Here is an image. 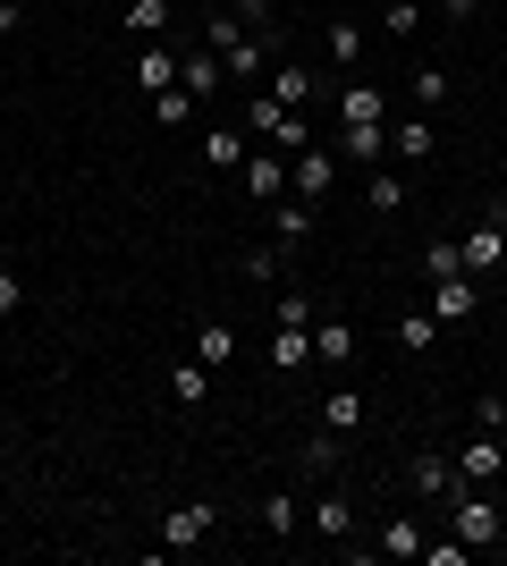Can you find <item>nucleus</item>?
Instances as JSON below:
<instances>
[{
  "label": "nucleus",
  "mask_w": 507,
  "mask_h": 566,
  "mask_svg": "<svg viewBox=\"0 0 507 566\" xmlns=\"http://www.w3.org/2000/svg\"><path fill=\"white\" fill-rule=\"evenodd\" d=\"M194 355H203V364H237V331H229V322H203V331H194Z\"/></svg>",
  "instance_id": "25"
},
{
  "label": "nucleus",
  "mask_w": 507,
  "mask_h": 566,
  "mask_svg": "<svg viewBox=\"0 0 507 566\" xmlns=\"http://www.w3.org/2000/svg\"><path fill=\"white\" fill-rule=\"evenodd\" d=\"M474 305H483V287H474V271H457V280H432V322H440V331H457V322H474Z\"/></svg>",
  "instance_id": "6"
},
{
  "label": "nucleus",
  "mask_w": 507,
  "mask_h": 566,
  "mask_svg": "<svg viewBox=\"0 0 507 566\" xmlns=\"http://www.w3.org/2000/svg\"><path fill=\"white\" fill-rule=\"evenodd\" d=\"M203 161L212 169H245V127H212V136H203Z\"/></svg>",
  "instance_id": "27"
},
{
  "label": "nucleus",
  "mask_w": 507,
  "mask_h": 566,
  "mask_svg": "<svg viewBox=\"0 0 507 566\" xmlns=\"http://www.w3.org/2000/svg\"><path fill=\"white\" fill-rule=\"evenodd\" d=\"M423 558H432V566H465V542H457V533H448V542H423Z\"/></svg>",
  "instance_id": "39"
},
{
  "label": "nucleus",
  "mask_w": 507,
  "mask_h": 566,
  "mask_svg": "<svg viewBox=\"0 0 507 566\" xmlns=\"http://www.w3.org/2000/svg\"><path fill=\"white\" fill-rule=\"evenodd\" d=\"M440 507H448V533H457L465 549H474V542H499V507H490V499L457 491V499H440Z\"/></svg>",
  "instance_id": "5"
},
{
  "label": "nucleus",
  "mask_w": 507,
  "mask_h": 566,
  "mask_svg": "<svg viewBox=\"0 0 507 566\" xmlns=\"http://www.w3.org/2000/svg\"><path fill=\"white\" fill-rule=\"evenodd\" d=\"M457 473L465 482H499L507 473V431H474V440L457 449Z\"/></svg>",
  "instance_id": "8"
},
{
  "label": "nucleus",
  "mask_w": 507,
  "mask_h": 566,
  "mask_svg": "<svg viewBox=\"0 0 507 566\" xmlns=\"http://www.w3.org/2000/svg\"><path fill=\"white\" fill-rule=\"evenodd\" d=\"M187 111H194V94H187V85H169V94H152V118H161V127H187Z\"/></svg>",
  "instance_id": "34"
},
{
  "label": "nucleus",
  "mask_w": 507,
  "mask_h": 566,
  "mask_svg": "<svg viewBox=\"0 0 507 566\" xmlns=\"http://www.w3.org/2000/svg\"><path fill=\"white\" fill-rule=\"evenodd\" d=\"M381 153H389V127H338V161L381 169Z\"/></svg>",
  "instance_id": "17"
},
{
  "label": "nucleus",
  "mask_w": 507,
  "mask_h": 566,
  "mask_svg": "<svg viewBox=\"0 0 507 566\" xmlns=\"http://www.w3.org/2000/svg\"><path fill=\"white\" fill-rule=\"evenodd\" d=\"M389 144H398V161H432V153H440V127L414 111V118H398V127H389Z\"/></svg>",
  "instance_id": "16"
},
{
  "label": "nucleus",
  "mask_w": 507,
  "mask_h": 566,
  "mask_svg": "<svg viewBox=\"0 0 507 566\" xmlns=\"http://www.w3.org/2000/svg\"><path fill=\"white\" fill-rule=\"evenodd\" d=\"M212 524H220L212 499H187V507H169V516H161V549H194L203 533H212Z\"/></svg>",
  "instance_id": "7"
},
{
  "label": "nucleus",
  "mask_w": 507,
  "mask_h": 566,
  "mask_svg": "<svg viewBox=\"0 0 507 566\" xmlns=\"http://www.w3.org/2000/svg\"><path fill=\"white\" fill-rule=\"evenodd\" d=\"M398 347H406V355H432V347H440V322H432V305L398 322Z\"/></svg>",
  "instance_id": "29"
},
{
  "label": "nucleus",
  "mask_w": 507,
  "mask_h": 566,
  "mask_svg": "<svg viewBox=\"0 0 507 566\" xmlns=\"http://www.w3.org/2000/svg\"><path fill=\"white\" fill-rule=\"evenodd\" d=\"M245 136H271V153H305V144H314V127H305V111H288V102L254 94V118H245Z\"/></svg>",
  "instance_id": "2"
},
{
  "label": "nucleus",
  "mask_w": 507,
  "mask_h": 566,
  "mask_svg": "<svg viewBox=\"0 0 507 566\" xmlns=\"http://www.w3.org/2000/svg\"><path fill=\"white\" fill-rule=\"evenodd\" d=\"M381 549H389V558H423V524H414V516H389L381 524Z\"/></svg>",
  "instance_id": "28"
},
{
  "label": "nucleus",
  "mask_w": 507,
  "mask_h": 566,
  "mask_svg": "<svg viewBox=\"0 0 507 566\" xmlns=\"http://www.w3.org/2000/svg\"><path fill=\"white\" fill-rule=\"evenodd\" d=\"M169 398L203 406V398H212V364H203V355H178V364H169Z\"/></svg>",
  "instance_id": "15"
},
{
  "label": "nucleus",
  "mask_w": 507,
  "mask_h": 566,
  "mask_svg": "<svg viewBox=\"0 0 507 566\" xmlns=\"http://www.w3.org/2000/svg\"><path fill=\"white\" fill-rule=\"evenodd\" d=\"M178 60H187V51L145 43V51H136V85H145V94H169V85H178Z\"/></svg>",
  "instance_id": "14"
},
{
  "label": "nucleus",
  "mask_w": 507,
  "mask_h": 566,
  "mask_svg": "<svg viewBox=\"0 0 507 566\" xmlns=\"http://www.w3.org/2000/svg\"><path fill=\"white\" fill-rule=\"evenodd\" d=\"M381 18H389V34H414V25H423V9H414V0H381Z\"/></svg>",
  "instance_id": "38"
},
{
  "label": "nucleus",
  "mask_w": 507,
  "mask_h": 566,
  "mask_svg": "<svg viewBox=\"0 0 507 566\" xmlns=\"http://www.w3.org/2000/svg\"><path fill=\"white\" fill-rule=\"evenodd\" d=\"M330 178H338V153H314V144H305V153L288 161V195H305V203H321Z\"/></svg>",
  "instance_id": "9"
},
{
  "label": "nucleus",
  "mask_w": 507,
  "mask_h": 566,
  "mask_svg": "<svg viewBox=\"0 0 507 566\" xmlns=\"http://www.w3.org/2000/svg\"><path fill=\"white\" fill-rule=\"evenodd\" d=\"M305 364H314V331H288V322H279V331H271V373H305Z\"/></svg>",
  "instance_id": "19"
},
{
  "label": "nucleus",
  "mask_w": 507,
  "mask_h": 566,
  "mask_svg": "<svg viewBox=\"0 0 507 566\" xmlns=\"http://www.w3.org/2000/svg\"><path fill=\"white\" fill-rule=\"evenodd\" d=\"M381 118H389V94H381V85H363V76H356V85L338 94V127H381Z\"/></svg>",
  "instance_id": "11"
},
{
  "label": "nucleus",
  "mask_w": 507,
  "mask_h": 566,
  "mask_svg": "<svg viewBox=\"0 0 507 566\" xmlns=\"http://www.w3.org/2000/svg\"><path fill=\"white\" fill-rule=\"evenodd\" d=\"M474 423H483V431H507V398H474Z\"/></svg>",
  "instance_id": "40"
},
{
  "label": "nucleus",
  "mask_w": 507,
  "mask_h": 566,
  "mask_svg": "<svg viewBox=\"0 0 507 566\" xmlns=\"http://www.w3.org/2000/svg\"><path fill=\"white\" fill-rule=\"evenodd\" d=\"M271 102H288V111H314V69H271Z\"/></svg>",
  "instance_id": "24"
},
{
  "label": "nucleus",
  "mask_w": 507,
  "mask_h": 566,
  "mask_svg": "<svg viewBox=\"0 0 507 566\" xmlns=\"http://www.w3.org/2000/svg\"><path fill=\"white\" fill-rule=\"evenodd\" d=\"M220 9H237L254 34H279V9H271V0H220Z\"/></svg>",
  "instance_id": "35"
},
{
  "label": "nucleus",
  "mask_w": 507,
  "mask_h": 566,
  "mask_svg": "<svg viewBox=\"0 0 507 566\" xmlns=\"http://www.w3.org/2000/svg\"><path fill=\"white\" fill-rule=\"evenodd\" d=\"M338 465H347V431L321 423L314 440H305V473H338Z\"/></svg>",
  "instance_id": "23"
},
{
  "label": "nucleus",
  "mask_w": 507,
  "mask_h": 566,
  "mask_svg": "<svg viewBox=\"0 0 507 566\" xmlns=\"http://www.w3.org/2000/svg\"><path fill=\"white\" fill-rule=\"evenodd\" d=\"M314 355L330 364V373H338V364H356V331H347L338 313H321V331H314Z\"/></svg>",
  "instance_id": "21"
},
{
  "label": "nucleus",
  "mask_w": 507,
  "mask_h": 566,
  "mask_svg": "<svg viewBox=\"0 0 507 566\" xmlns=\"http://www.w3.org/2000/svg\"><path fill=\"white\" fill-rule=\"evenodd\" d=\"M18 305H25V280H18V271H0V322H9Z\"/></svg>",
  "instance_id": "41"
},
{
  "label": "nucleus",
  "mask_w": 507,
  "mask_h": 566,
  "mask_svg": "<svg viewBox=\"0 0 507 566\" xmlns=\"http://www.w3.org/2000/svg\"><path fill=\"white\" fill-rule=\"evenodd\" d=\"M296 524H305V507H296V491H271V499H263V533H271V542H288Z\"/></svg>",
  "instance_id": "26"
},
{
  "label": "nucleus",
  "mask_w": 507,
  "mask_h": 566,
  "mask_svg": "<svg viewBox=\"0 0 507 566\" xmlns=\"http://www.w3.org/2000/svg\"><path fill=\"white\" fill-rule=\"evenodd\" d=\"M330 60H338V69H356V60H363V25L356 18H330Z\"/></svg>",
  "instance_id": "31"
},
{
  "label": "nucleus",
  "mask_w": 507,
  "mask_h": 566,
  "mask_svg": "<svg viewBox=\"0 0 507 566\" xmlns=\"http://www.w3.org/2000/svg\"><path fill=\"white\" fill-rule=\"evenodd\" d=\"M440 9H448V18L465 25V18H474V9H483V0H440Z\"/></svg>",
  "instance_id": "42"
},
{
  "label": "nucleus",
  "mask_w": 507,
  "mask_h": 566,
  "mask_svg": "<svg viewBox=\"0 0 507 566\" xmlns=\"http://www.w3.org/2000/svg\"><path fill=\"white\" fill-rule=\"evenodd\" d=\"M245 195H254V203H279V195H288V153H245Z\"/></svg>",
  "instance_id": "10"
},
{
  "label": "nucleus",
  "mask_w": 507,
  "mask_h": 566,
  "mask_svg": "<svg viewBox=\"0 0 507 566\" xmlns=\"http://www.w3.org/2000/svg\"><path fill=\"white\" fill-rule=\"evenodd\" d=\"M414 102H423V118L448 102V69H414Z\"/></svg>",
  "instance_id": "33"
},
{
  "label": "nucleus",
  "mask_w": 507,
  "mask_h": 566,
  "mask_svg": "<svg viewBox=\"0 0 507 566\" xmlns=\"http://www.w3.org/2000/svg\"><path fill=\"white\" fill-rule=\"evenodd\" d=\"M203 51H220V69L254 85V76L271 69V51H279V34H254V25H245L237 9H220V18L203 25Z\"/></svg>",
  "instance_id": "1"
},
{
  "label": "nucleus",
  "mask_w": 507,
  "mask_h": 566,
  "mask_svg": "<svg viewBox=\"0 0 507 566\" xmlns=\"http://www.w3.org/2000/svg\"><path fill=\"white\" fill-rule=\"evenodd\" d=\"M363 203H372V212H381V220H389V212H406V178H398V169L381 161V169H372V178H363Z\"/></svg>",
  "instance_id": "22"
},
{
  "label": "nucleus",
  "mask_w": 507,
  "mask_h": 566,
  "mask_svg": "<svg viewBox=\"0 0 507 566\" xmlns=\"http://www.w3.org/2000/svg\"><path fill=\"white\" fill-rule=\"evenodd\" d=\"M245 271H254V287H271L279 271H288V254H279V245H263V254H245Z\"/></svg>",
  "instance_id": "37"
},
{
  "label": "nucleus",
  "mask_w": 507,
  "mask_h": 566,
  "mask_svg": "<svg viewBox=\"0 0 507 566\" xmlns=\"http://www.w3.org/2000/svg\"><path fill=\"white\" fill-rule=\"evenodd\" d=\"M178 85H187L194 102H212L220 85H229V69H220V51H187V60H178Z\"/></svg>",
  "instance_id": "13"
},
{
  "label": "nucleus",
  "mask_w": 507,
  "mask_h": 566,
  "mask_svg": "<svg viewBox=\"0 0 507 566\" xmlns=\"http://www.w3.org/2000/svg\"><path fill=\"white\" fill-rule=\"evenodd\" d=\"M423 271H432V280H457V271H465V254L448 245V237H432V245H423Z\"/></svg>",
  "instance_id": "32"
},
{
  "label": "nucleus",
  "mask_w": 507,
  "mask_h": 566,
  "mask_svg": "<svg viewBox=\"0 0 507 566\" xmlns=\"http://www.w3.org/2000/svg\"><path fill=\"white\" fill-rule=\"evenodd\" d=\"M321 423H330V431H356L363 423V389H330V398H321Z\"/></svg>",
  "instance_id": "30"
},
{
  "label": "nucleus",
  "mask_w": 507,
  "mask_h": 566,
  "mask_svg": "<svg viewBox=\"0 0 507 566\" xmlns=\"http://www.w3.org/2000/svg\"><path fill=\"white\" fill-rule=\"evenodd\" d=\"M279 322H288V331H314V296H305V287H288V296H279Z\"/></svg>",
  "instance_id": "36"
},
{
  "label": "nucleus",
  "mask_w": 507,
  "mask_h": 566,
  "mask_svg": "<svg viewBox=\"0 0 507 566\" xmlns=\"http://www.w3.org/2000/svg\"><path fill=\"white\" fill-rule=\"evenodd\" d=\"M406 491H414V499H457V491H474V482H465V473H457V457L423 449V457H414V465H406Z\"/></svg>",
  "instance_id": "4"
},
{
  "label": "nucleus",
  "mask_w": 507,
  "mask_h": 566,
  "mask_svg": "<svg viewBox=\"0 0 507 566\" xmlns=\"http://www.w3.org/2000/svg\"><path fill=\"white\" fill-rule=\"evenodd\" d=\"M18 9H25V0H18Z\"/></svg>",
  "instance_id": "44"
},
{
  "label": "nucleus",
  "mask_w": 507,
  "mask_h": 566,
  "mask_svg": "<svg viewBox=\"0 0 507 566\" xmlns=\"http://www.w3.org/2000/svg\"><path fill=\"white\" fill-rule=\"evenodd\" d=\"M314 533H321V542H347V533H356V499H347V491H321L314 499Z\"/></svg>",
  "instance_id": "18"
},
{
  "label": "nucleus",
  "mask_w": 507,
  "mask_h": 566,
  "mask_svg": "<svg viewBox=\"0 0 507 566\" xmlns=\"http://www.w3.org/2000/svg\"><path fill=\"white\" fill-rule=\"evenodd\" d=\"M0 34H18V0H0Z\"/></svg>",
  "instance_id": "43"
},
{
  "label": "nucleus",
  "mask_w": 507,
  "mask_h": 566,
  "mask_svg": "<svg viewBox=\"0 0 507 566\" xmlns=\"http://www.w3.org/2000/svg\"><path fill=\"white\" fill-rule=\"evenodd\" d=\"M271 237H279V254H296V245H314V203H271Z\"/></svg>",
  "instance_id": "12"
},
{
  "label": "nucleus",
  "mask_w": 507,
  "mask_h": 566,
  "mask_svg": "<svg viewBox=\"0 0 507 566\" xmlns=\"http://www.w3.org/2000/svg\"><path fill=\"white\" fill-rule=\"evenodd\" d=\"M119 25L136 34V43H161V34H169V0H127Z\"/></svg>",
  "instance_id": "20"
},
{
  "label": "nucleus",
  "mask_w": 507,
  "mask_h": 566,
  "mask_svg": "<svg viewBox=\"0 0 507 566\" xmlns=\"http://www.w3.org/2000/svg\"><path fill=\"white\" fill-rule=\"evenodd\" d=\"M465 271H499V254H507V203H483V220L465 229Z\"/></svg>",
  "instance_id": "3"
}]
</instances>
